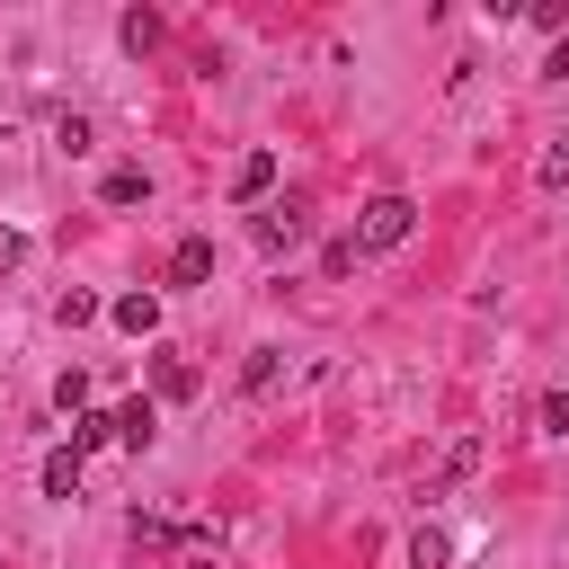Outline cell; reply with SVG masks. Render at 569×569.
Returning <instances> with one entry per match:
<instances>
[{
  "label": "cell",
  "instance_id": "obj_17",
  "mask_svg": "<svg viewBox=\"0 0 569 569\" xmlns=\"http://www.w3.org/2000/svg\"><path fill=\"white\" fill-rule=\"evenodd\" d=\"M53 400H62L71 418H80V409H89V373H62V382H53Z\"/></svg>",
  "mask_w": 569,
  "mask_h": 569
},
{
  "label": "cell",
  "instance_id": "obj_9",
  "mask_svg": "<svg viewBox=\"0 0 569 569\" xmlns=\"http://www.w3.org/2000/svg\"><path fill=\"white\" fill-rule=\"evenodd\" d=\"M533 187H542V196H560V187H569V124L551 133V151H542V169H533Z\"/></svg>",
  "mask_w": 569,
  "mask_h": 569
},
{
  "label": "cell",
  "instance_id": "obj_11",
  "mask_svg": "<svg viewBox=\"0 0 569 569\" xmlns=\"http://www.w3.org/2000/svg\"><path fill=\"white\" fill-rule=\"evenodd\" d=\"M98 196H107V204H142V196H151V178L124 160V169H107V187H98Z\"/></svg>",
  "mask_w": 569,
  "mask_h": 569
},
{
  "label": "cell",
  "instance_id": "obj_14",
  "mask_svg": "<svg viewBox=\"0 0 569 569\" xmlns=\"http://www.w3.org/2000/svg\"><path fill=\"white\" fill-rule=\"evenodd\" d=\"M107 436H116V418H98V409L71 418V453H89V445H107Z\"/></svg>",
  "mask_w": 569,
  "mask_h": 569
},
{
  "label": "cell",
  "instance_id": "obj_19",
  "mask_svg": "<svg viewBox=\"0 0 569 569\" xmlns=\"http://www.w3.org/2000/svg\"><path fill=\"white\" fill-rule=\"evenodd\" d=\"M409 560H418V569H445V533H418V542H409Z\"/></svg>",
  "mask_w": 569,
  "mask_h": 569
},
{
  "label": "cell",
  "instance_id": "obj_18",
  "mask_svg": "<svg viewBox=\"0 0 569 569\" xmlns=\"http://www.w3.org/2000/svg\"><path fill=\"white\" fill-rule=\"evenodd\" d=\"M542 427H551V436H569V382H560V391H542Z\"/></svg>",
  "mask_w": 569,
  "mask_h": 569
},
{
  "label": "cell",
  "instance_id": "obj_1",
  "mask_svg": "<svg viewBox=\"0 0 569 569\" xmlns=\"http://www.w3.org/2000/svg\"><path fill=\"white\" fill-rule=\"evenodd\" d=\"M418 231V204L409 196H373L365 213H356V249H400Z\"/></svg>",
  "mask_w": 569,
  "mask_h": 569
},
{
  "label": "cell",
  "instance_id": "obj_3",
  "mask_svg": "<svg viewBox=\"0 0 569 569\" xmlns=\"http://www.w3.org/2000/svg\"><path fill=\"white\" fill-rule=\"evenodd\" d=\"M204 276H213V240H196V231H187V240L169 249V284H204Z\"/></svg>",
  "mask_w": 569,
  "mask_h": 569
},
{
  "label": "cell",
  "instance_id": "obj_16",
  "mask_svg": "<svg viewBox=\"0 0 569 569\" xmlns=\"http://www.w3.org/2000/svg\"><path fill=\"white\" fill-rule=\"evenodd\" d=\"M356 258H365L356 240H329V249H320V267H329V276H356Z\"/></svg>",
  "mask_w": 569,
  "mask_h": 569
},
{
  "label": "cell",
  "instance_id": "obj_20",
  "mask_svg": "<svg viewBox=\"0 0 569 569\" xmlns=\"http://www.w3.org/2000/svg\"><path fill=\"white\" fill-rule=\"evenodd\" d=\"M18 258H27V240H18V231H0V276H9Z\"/></svg>",
  "mask_w": 569,
  "mask_h": 569
},
{
  "label": "cell",
  "instance_id": "obj_2",
  "mask_svg": "<svg viewBox=\"0 0 569 569\" xmlns=\"http://www.w3.org/2000/svg\"><path fill=\"white\" fill-rule=\"evenodd\" d=\"M302 231H311V213H302L293 196H284V204H267V213H249V240H258V249H293Z\"/></svg>",
  "mask_w": 569,
  "mask_h": 569
},
{
  "label": "cell",
  "instance_id": "obj_7",
  "mask_svg": "<svg viewBox=\"0 0 569 569\" xmlns=\"http://www.w3.org/2000/svg\"><path fill=\"white\" fill-rule=\"evenodd\" d=\"M116 436H124V445L142 453V445L160 436V409H151V400H124V409H116Z\"/></svg>",
  "mask_w": 569,
  "mask_h": 569
},
{
  "label": "cell",
  "instance_id": "obj_12",
  "mask_svg": "<svg viewBox=\"0 0 569 569\" xmlns=\"http://www.w3.org/2000/svg\"><path fill=\"white\" fill-rule=\"evenodd\" d=\"M80 489V453L62 445V453H44V498H71Z\"/></svg>",
  "mask_w": 569,
  "mask_h": 569
},
{
  "label": "cell",
  "instance_id": "obj_15",
  "mask_svg": "<svg viewBox=\"0 0 569 569\" xmlns=\"http://www.w3.org/2000/svg\"><path fill=\"white\" fill-rule=\"evenodd\" d=\"M471 462H480V445H471V436H462V445H453V453H445V471H436V489H453V480H462V471H471Z\"/></svg>",
  "mask_w": 569,
  "mask_h": 569
},
{
  "label": "cell",
  "instance_id": "obj_13",
  "mask_svg": "<svg viewBox=\"0 0 569 569\" xmlns=\"http://www.w3.org/2000/svg\"><path fill=\"white\" fill-rule=\"evenodd\" d=\"M53 320H62V329H89V320H98V293H80V284H71V293L53 302Z\"/></svg>",
  "mask_w": 569,
  "mask_h": 569
},
{
  "label": "cell",
  "instance_id": "obj_5",
  "mask_svg": "<svg viewBox=\"0 0 569 569\" xmlns=\"http://www.w3.org/2000/svg\"><path fill=\"white\" fill-rule=\"evenodd\" d=\"M276 373H284V347H249L240 356V391H276Z\"/></svg>",
  "mask_w": 569,
  "mask_h": 569
},
{
  "label": "cell",
  "instance_id": "obj_8",
  "mask_svg": "<svg viewBox=\"0 0 569 569\" xmlns=\"http://www.w3.org/2000/svg\"><path fill=\"white\" fill-rule=\"evenodd\" d=\"M116 329L151 338V329H160V293H124V302H116Z\"/></svg>",
  "mask_w": 569,
  "mask_h": 569
},
{
  "label": "cell",
  "instance_id": "obj_10",
  "mask_svg": "<svg viewBox=\"0 0 569 569\" xmlns=\"http://www.w3.org/2000/svg\"><path fill=\"white\" fill-rule=\"evenodd\" d=\"M116 36H124V53H151V44H160V18H151V9H124Z\"/></svg>",
  "mask_w": 569,
  "mask_h": 569
},
{
  "label": "cell",
  "instance_id": "obj_21",
  "mask_svg": "<svg viewBox=\"0 0 569 569\" xmlns=\"http://www.w3.org/2000/svg\"><path fill=\"white\" fill-rule=\"evenodd\" d=\"M542 71H551V80H569V36L551 44V62H542Z\"/></svg>",
  "mask_w": 569,
  "mask_h": 569
},
{
  "label": "cell",
  "instance_id": "obj_4",
  "mask_svg": "<svg viewBox=\"0 0 569 569\" xmlns=\"http://www.w3.org/2000/svg\"><path fill=\"white\" fill-rule=\"evenodd\" d=\"M267 187H276V151H249V160L231 169V196H240V204H258Z\"/></svg>",
  "mask_w": 569,
  "mask_h": 569
},
{
  "label": "cell",
  "instance_id": "obj_6",
  "mask_svg": "<svg viewBox=\"0 0 569 569\" xmlns=\"http://www.w3.org/2000/svg\"><path fill=\"white\" fill-rule=\"evenodd\" d=\"M151 391H160V400H196V365H187V356H160V365H151Z\"/></svg>",
  "mask_w": 569,
  "mask_h": 569
}]
</instances>
